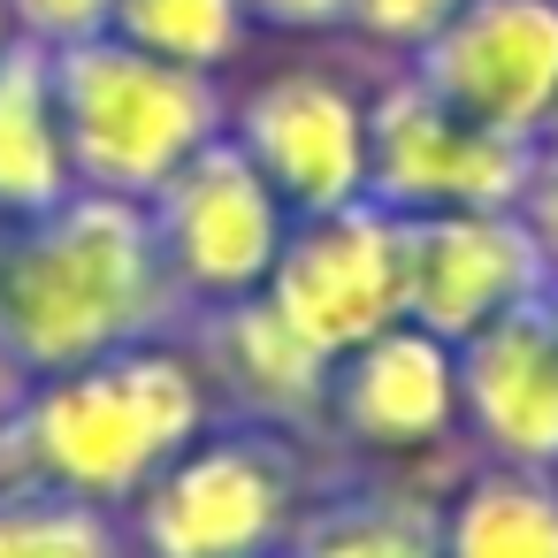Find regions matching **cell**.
Segmentation results:
<instances>
[{
  "label": "cell",
  "instance_id": "cell-24",
  "mask_svg": "<svg viewBox=\"0 0 558 558\" xmlns=\"http://www.w3.org/2000/svg\"><path fill=\"white\" fill-rule=\"evenodd\" d=\"M543 154H558V116H550V131H543Z\"/></svg>",
  "mask_w": 558,
  "mask_h": 558
},
{
  "label": "cell",
  "instance_id": "cell-26",
  "mask_svg": "<svg viewBox=\"0 0 558 558\" xmlns=\"http://www.w3.org/2000/svg\"><path fill=\"white\" fill-rule=\"evenodd\" d=\"M268 558H291V550H268Z\"/></svg>",
  "mask_w": 558,
  "mask_h": 558
},
{
  "label": "cell",
  "instance_id": "cell-25",
  "mask_svg": "<svg viewBox=\"0 0 558 558\" xmlns=\"http://www.w3.org/2000/svg\"><path fill=\"white\" fill-rule=\"evenodd\" d=\"M9 39H16V24H9V9H0V47H9Z\"/></svg>",
  "mask_w": 558,
  "mask_h": 558
},
{
  "label": "cell",
  "instance_id": "cell-3",
  "mask_svg": "<svg viewBox=\"0 0 558 558\" xmlns=\"http://www.w3.org/2000/svg\"><path fill=\"white\" fill-rule=\"evenodd\" d=\"M329 466L337 459H322V444H306L291 428L215 413L146 482V497L123 512L131 550L138 558H268V550H291Z\"/></svg>",
  "mask_w": 558,
  "mask_h": 558
},
{
  "label": "cell",
  "instance_id": "cell-19",
  "mask_svg": "<svg viewBox=\"0 0 558 558\" xmlns=\"http://www.w3.org/2000/svg\"><path fill=\"white\" fill-rule=\"evenodd\" d=\"M459 9H466V0H344V32L367 39V47L390 54V62H413Z\"/></svg>",
  "mask_w": 558,
  "mask_h": 558
},
{
  "label": "cell",
  "instance_id": "cell-9",
  "mask_svg": "<svg viewBox=\"0 0 558 558\" xmlns=\"http://www.w3.org/2000/svg\"><path fill=\"white\" fill-rule=\"evenodd\" d=\"M405 70L451 116L543 146L558 116V0H466Z\"/></svg>",
  "mask_w": 558,
  "mask_h": 558
},
{
  "label": "cell",
  "instance_id": "cell-1",
  "mask_svg": "<svg viewBox=\"0 0 558 558\" xmlns=\"http://www.w3.org/2000/svg\"><path fill=\"white\" fill-rule=\"evenodd\" d=\"M177 329L184 299L138 199L70 192L32 222H0V398Z\"/></svg>",
  "mask_w": 558,
  "mask_h": 558
},
{
  "label": "cell",
  "instance_id": "cell-4",
  "mask_svg": "<svg viewBox=\"0 0 558 558\" xmlns=\"http://www.w3.org/2000/svg\"><path fill=\"white\" fill-rule=\"evenodd\" d=\"M47 54H54V116H62L77 192L146 207L192 154H207L230 131V93L207 70L154 62L108 32Z\"/></svg>",
  "mask_w": 558,
  "mask_h": 558
},
{
  "label": "cell",
  "instance_id": "cell-23",
  "mask_svg": "<svg viewBox=\"0 0 558 558\" xmlns=\"http://www.w3.org/2000/svg\"><path fill=\"white\" fill-rule=\"evenodd\" d=\"M543 314H550V329H558V276L543 283Z\"/></svg>",
  "mask_w": 558,
  "mask_h": 558
},
{
  "label": "cell",
  "instance_id": "cell-20",
  "mask_svg": "<svg viewBox=\"0 0 558 558\" xmlns=\"http://www.w3.org/2000/svg\"><path fill=\"white\" fill-rule=\"evenodd\" d=\"M16 24V39H39V47H77V39H100L116 0H0Z\"/></svg>",
  "mask_w": 558,
  "mask_h": 558
},
{
  "label": "cell",
  "instance_id": "cell-14",
  "mask_svg": "<svg viewBox=\"0 0 558 558\" xmlns=\"http://www.w3.org/2000/svg\"><path fill=\"white\" fill-rule=\"evenodd\" d=\"M451 482H428L421 466H329L314 489L291 558H444L436 505Z\"/></svg>",
  "mask_w": 558,
  "mask_h": 558
},
{
  "label": "cell",
  "instance_id": "cell-21",
  "mask_svg": "<svg viewBox=\"0 0 558 558\" xmlns=\"http://www.w3.org/2000/svg\"><path fill=\"white\" fill-rule=\"evenodd\" d=\"M253 16V32H291V39H314V32H344V0H238Z\"/></svg>",
  "mask_w": 558,
  "mask_h": 558
},
{
  "label": "cell",
  "instance_id": "cell-6",
  "mask_svg": "<svg viewBox=\"0 0 558 558\" xmlns=\"http://www.w3.org/2000/svg\"><path fill=\"white\" fill-rule=\"evenodd\" d=\"M146 222H154V253H161V268H169L184 314L260 299L276 253H283V238H291L283 199H276L268 177L230 146V131H222L207 154H192V161L146 199Z\"/></svg>",
  "mask_w": 558,
  "mask_h": 558
},
{
  "label": "cell",
  "instance_id": "cell-16",
  "mask_svg": "<svg viewBox=\"0 0 558 558\" xmlns=\"http://www.w3.org/2000/svg\"><path fill=\"white\" fill-rule=\"evenodd\" d=\"M436 543L444 558H558V482L474 459L436 505Z\"/></svg>",
  "mask_w": 558,
  "mask_h": 558
},
{
  "label": "cell",
  "instance_id": "cell-13",
  "mask_svg": "<svg viewBox=\"0 0 558 558\" xmlns=\"http://www.w3.org/2000/svg\"><path fill=\"white\" fill-rule=\"evenodd\" d=\"M177 344L192 352V367L215 390V413L238 421H268L291 428L306 444H322V398H329V360L268 306V299H238V306H207L184 314Z\"/></svg>",
  "mask_w": 558,
  "mask_h": 558
},
{
  "label": "cell",
  "instance_id": "cell-5",
  "mask_svg": "<svg viewBox=\"0 0 558 558\" xmlns=\"http://www.w3.org/2000/svg\"><path fill=\"white\" fill-rule=\"evenodd\" d=\"M535 161L543 146H520L451 116L405 62H390V77L367 93V199L398 222L520 207Z\"/></svg>",
  "mask_w": 558,
  "mask_h": 558
},
{
  "label": "cell",
  "instance_id": "cell-12",
  "mask_svg": "<svg viewBox=\"0 0 558 558\" xmlns=\"http://www.w3.org/2000/svg\"><path fill=\"white\" fill-rule=\"evenodd\" d=\"M459 352V444L489 466L558 474V329L543 299L497 314Z\"/></svg>",
  "mask_w": 558,
  "mask_h": 558
},
{
  "label": "cell",
  "instance_id": "cell-7",
  "mask_svg": "<svg viewBox=\"0 0 558 558\" xmlns=\"http://www.w3.org/2000/svg\"><path fill=\"white\" fill-rule=\"evenodd\" d=\"M459 444V352L413 322L329 360L322 451L344 466H436Z\"/></svg>",
  "mask_w": 558,
  "mask_h": 558
},
{
  "label": "cell",
  "instance_id": "cell-27",
  "mask_svg": "<svg viewBox=\"0 0 558 558\" xmlns=\"http://www.w3.org/2000/svg\"><path fill=\"white\" fill-rule=\"evenodd\" d=\"M550 482H558V474H550Z\"/></svg>",
  "mask_w": 558,
  "mask_h": 558
},
{
  "label": "cell",
  "instance_id": "cell-11",
  "mask_svg": "<svg viewBox=\"0 0 558 558\" xmlns=\"http://www.w3.org/2000/svg\"><path fill=\"white\" fill-rule=\"evenodd\" d=\"M550 260L527 238L520 207L497 215H413L398 222V291H405V322L466 344L474 329H489L497 314L543 299Z\"/></svg>",
  "mask_w": 558,
  "mask_h": 558
},
{
  "label": "cell",
  "instance_id": "cell-22",
  "mask_svg": "<svg viewBox=\"0 0 558 558\" xmlns=\"http://www.w3.org/2000/svg\"><path fill=\"white\" fill-rule=\"evenodd\" d=\"M520 222H527V238L543 245V260H550V276H558V154L535 161V177H527V192H520Z\"/></svg>",
  "mask_w": 558,
  "mask_h": 558
},
{
  "label": "cell",
  "instance_id": "cell-17",
  "mask_svg": "<svg viewBox=\"0 0 558 558\" xmlns=\"http://www.w3.org/2000/svg\"><path fill=\"white\" fill-rule=\"evenodd\" d=\"M108 39L154 54V62H177V70H207V77H222V70L245 54L253 16L238 9V0H116Z\"/></svg>",
  "mask_w": 558,
  "mask_h": 558
},
{
  "label": "cell",
  "instance_id": "cell-15",
  "mask_svg": "<svg viewBox=\"0 0 558 558\" xmlns=\"http://www.w3.org/2000/svg\"><path fill=\"white\" fill-rule=\"evenodd\" d=\"M77 192L62 116H54V54L39 39L0 47V222H32Z\"/></svg>",
  "mask_w": 558,
  "mask_h": 558
},
{
  "label": "cell",
  "instance_id": "cell-2",
  "mask_svg": "<svg viewBox=\"0 0 558 558\" xmlns=\"http://www.w3.org/2000/svg\"><path fill=\"white\" fill-rule=\"evenodd\" d=\"M207 421L215 390L192 352L177 337L131 344L0 398V489H47L100 512H131Z\"/></svg>",
  "mask_w": 558,
  "mask_h": 558
},
{
  "label": "cell",
  "instance_id": "cell-10",
  "mask_svg": "<svg viewBox=\"0 0 558 558\" xmlns=\"http://www.w3.org/2000/svg\"><path fill=\"white\" fill-rule=\"evenodd\" d=\"M322 360H344L352 344L383 337L390 322H405V291H398V215H383L375 199H352L337 215H306L291 222L268 291H260Z\"/></svg>",
  "mask_w": 558,
  "mask_h": 558
},
{
  "label": "cell",
  "instance_id": "cell-18",
  "mask_svg": "<svg viewBox=\"0 0 558 558\" xmlns=\"http://www.w3.org/2000/svg\"><path fill=\"white\" fill-rule=\"evenodd\" d=\"M0 558H138V550L123 512L47 489H0Z\"/></svg>",
  "mask_w": 558,
  "mask_h": 558
},
{
  "label": "cell",
  "instance_id": "cell-8",
  "mask_svg": "<svg viewBox=\"0 0 558 558\" xmlns=\"http://www.w3.org/2000/svg\"><path fill=\"white\" fill-rule=\"evenodd\" d=\"M230 146L291 222L367 199V93L337 70H276L230 100Z\"/></svg>",
  "mask_w": 558,
  "mask_h": 558
}]
</instances>
